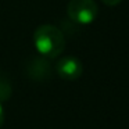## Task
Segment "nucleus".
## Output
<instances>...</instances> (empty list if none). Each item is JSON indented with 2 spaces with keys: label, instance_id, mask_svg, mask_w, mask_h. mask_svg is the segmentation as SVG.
<instances>
[{
  "label": "nucleus",
  "instance_id": "obj_2",
  "mask_svg": "<svg viewBox=\"0 0 129 129\" xmlns=\"http://www.w3.org/2000/svg\"><path fill=\"white\" fill-rule=\"evenodd\" d=\"M67 14L75 24L90 25L99 15V7L94 0H70Z\"/></svg>",
  "mask_w": 129,
  "mask_h": 129
},
{
  "label": "nucleus",
  "instance_id": "obj_4",
  "mask_svg": "<svg viewBox=\"0 0 129 129\" xmlns=\"http://www.w3.org/2000/svg\"><path fill=\"white\" fill-rule=\"evenodd\" d=\"M4 118H6V112H4V107L2 104V100H0V128L4 123Z\"/></svg>",
  "mask_w": 129,
  "mask_h": 129
},
{
  "label": "nucleus",
  "instance_id": "obj_5",
  "mask_svg": "<svg viewBox=\"0 0 129 129\" xmlns=\"http://www.w3.org/2000/svg\"><path fill=\"white\" fill-rule=\"evenodd\" d=\"M106 6H110V7H114V6H118V4L122 2V0H101Z\"/></svg>",
  "mask_w": 129,
  "mask_h": 129
},
{
  "label": "nucleus",
  "instance_id": "obj_1",
  "mask_svg": "<svg viewBox=\"0 0 129 129\" xmlns=\"http://www.w3.org/2000/svg\"><path fill=\"white\" fill-rule=\"evenodd\" d=\"M34 45L40 56L46 58H56L64 51L65 38L57 26L45 24L35 31Z\"/></svg>",
  "mask_w": 129,
  "mask_h": 129
},
{
  "label": "nucleus",
  "instance_id": "obj_3",
  "mask_svg": "<svg viewBox=\"0 0 129 129\" xmlns=\"http://www.w3.org/2000/svg\"><path fill=\"white\" fill-rule=\"evenodd\" d=\"M56 71L61 79L76 81L78 78H81L82 72H83V65H82L81 60L76 58V57L65 56L62 58H60V61L57 62Z\"/></svg>",
  "mask_w": 129,
  "mask_h": 129
}]
</instances>
